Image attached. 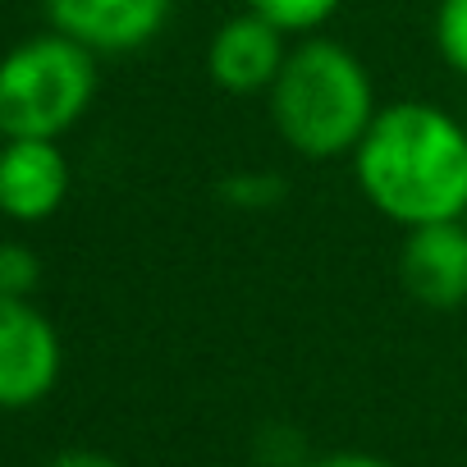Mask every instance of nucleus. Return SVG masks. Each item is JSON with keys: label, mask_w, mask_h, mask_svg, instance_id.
Here are the masks:
<instances>
[{"label": "nucleus", "mask_w": 467, "mask_h": 467, "mask_svg": "<svg viewBox=\"0 0 467 467\" xmlns=\"http://www.w3.org/2000/svg\"><path fill=\"white\" fill-rule=\"evenodd\" d=\"M74 170L56 138H5L0 147V211L10 220H51L69 197Z\"/></svg>", "instance_id": "6e6552de"}, {"label": "nucleus", "mask_w": 467, "mask_h": 467, "mask_svg": "<svg viewBox=\"0 0 467 467\" xmlns=\"http://www.w3.org/2000/svg\"><path fill=\"white\" fill-rule=\"evenodd\" d=\"M266 97L275 133L307 161L353 156L380 110L367 65L330 37H303L289 47V60Z\"/></svg>", "instance_id": "f03ea898"}, {"label": "nucleus", "mask_w": 467, "mask_h": 467, "mask_svg": "<svg viewBox=\"0 0 467 467\" xmlns=\"http://www.w3.org/2000/svg\"><path fill=\"white\" fill-rule=\"evenodd\" d=\"M362 197L394 224L417 229L467 215V129L431 101L380 106L353 151Z\"/></svg>", "instance_id": "f257e3e1"}, {"label": "nucleus", "mask_w": 467, "mask_h": 467, "mask_svg": "<svg viewBox=\"0 0 467 467\" xmlns=\"http://www.w3.org/2000/svg\"><path fill=\"white\" fill-rule=\"evenodd\" d=\"M42 285V262L28 244H0V298H28Z\"/></svg>", "instance_id": "f8f14e48"}, {"label": "nucleus", "mask_w": 467, "mask_h": 467, "mask_svg": "<svg viewBox=\"0 0 467 467\" xmlns=\"http://www.w3.org/2000/svg\"><path fill=\"white\" fill-rule=\"evenodd\" d=\"M97 97V56L65 33L28 37L0 60V133L60 138Z\"/></svg>", "instance_id": "7ed1b4c3"}, {"label": "nucleus", "mask_w": 467, "mask_h": 467, "mask_svg": "<svg viewBox=\"0 0 467 467\" xmlns=\"http://www.w3.org/2000/svg\"><path fill=\"white\" fill-rule=\"evenodd\" d=\"M399 280L412 303L453 312L467 303V220H435L403 229Z\"/></svg>", "instance_id": "39448f33"}, {"label": "nucleus", "mask_w": 467, "mask_h": 467, "mask_svg": "<svg viewBox=\"0 0 467 467\" xmlns=\"http://www.w3.org/2000/svg\"><path fill=\"white\" fill-rule=\"evenodd\" d=\"M285 179L275 174V170H234V174H224L220 179V197L229 202V206H253V211H266V206H275V202H285Z\"/></svg>", "instance_id": "9d476101"}, {"label": "nucleus", "mask_w": 467, "mask_h": 467, "mask_svg": "<svg viewBox=\"0 0 467 467\" xmlns=\"http://www.w3.org/2000/svg\"><path fill=\"white\" fill-rule=\"evenodd\" d=\"M244 5H248L253 15H262L266 24H275L280 33L307 37V33H317L321 24L335 19V10L344 5V0H244Z\"/></svg>", "instance_id": "1a4fd4ad"}, {"label": "nucleus", "mask_w": 467, "mask_h": 467, "mask_svg": "<svg viewBox=\"0 0 467 467\" xmlns=\"http://www.w3.org/2000/svg\"><path fill=\"white\" fill-rule=\"evenodd\" d=\"M435 51L453 74L467 78V0H440L435 5Z\"/></svg>", "instance_id": "9b49d317"}, {"label": "nucleus", "mask_w": 467, "mask_h": 467, "mask_svg": "<svg viewBox=\"0 0 467 467\" xmlns=\"http://www.w3.org/2000/svg\"><path fill=\"white\" fill-rule=\"evenodd\" d=\"M0 147H5V142H0Z\"/></svg>", "instance_id": "dca6fc26"}, {"label": "nucleus", "mask_w": 467, "mask_h": 467, "mask_svg": "<svg viewBox=\"0 0 467 467\" xmlns=\"http://www.w3.org/2000/svg\"><path fill=\"white\" fill-rule=\"evenodd\" d=\"M285 60H289V33H280L275 24H266L253 10L234 15L229 24H220V33L206 47L211 83L234 92V97L271 92L280 69H285Z\"/></svg>", "instance_id": "0eeeda50"}, {"label": "nucleus", "mask_w": 467, "mask_h": 467, "mask_svg": "<svg viewBox=\"0 0 467 467\" xmlns=\"http://www.w3.org/2000/svg\"><path fill=\"white\" fill-rule=\"evenodd\" d=\"M462 220H467V215H462Z\"/></svg>", "instance_id": "f3484780"}, {"label": "nucleus", "mask_w": 467, "mask_h": 467, "mask_svg": "<svg viewBox=\"0 0 467 467\" xmlns=\"http://www.w3.org/2000/svg\"><path fill=\"white\" fill-rule=\"evenodd\" d=\"M47 467H119L110 453H101V449H65V453H56Z\"/></svg>", "instance_id": "ddd939ff"}, {"label": "nucleus", "mask_w": 467, "mask_h": 467, "mask_svg": "<svg viewBox=\"0 0 467 467\" xmlns=\"http://www.w3.org/2000/svg\"><path fill=\"white\" fill-rule=\"evenodd\" d=\"M174 0H47L51 28L92 56H124L147 47L170 24Z\"/></svg>", "instance_id": "423d86ee"}, {"label": "nucleus", "mask_w": 467, "mask_h": 467, "mask_svg": "<svg viewBox=\"0 0 467 467\" xmlns=\"http://www.w3.org/2000/svg\"><path fill=\"white\" fill-rule=\"evenodd\" d=\"M462 129H467V115H462Z\"/></svg>", "instance_id": "2eb2a0df"}, {"label": "nucleus", "mask_w": 467, "mask_h": 467, "mask_svg": "<svg viewBox=\"0 0 467 467\" xmlns=\"http://www.w3.org/2000/svg\"><path fill=\"white\" fill-rule=\"evenodd\" d=\"M60 335L28 298H0V408H33L60 380Z\"/></svg>", "instance_id": "20e7f679"}, {"label": "nucleus", "mask_w": 467, "mask_h": 467, "mask_svg": "<svg viewBox=\"0 0 467 467\" xmlns=\"http://www.w3.org/2000/svg\"><path fill=\"white\" fill-rule=\"evenodd\" d=\"M307 467H394V462H385V458H376V453L339 449V453H326V458H317V462H307Z\"/></svg>", "instance_id": "4468645a"}]
</instances>
